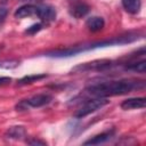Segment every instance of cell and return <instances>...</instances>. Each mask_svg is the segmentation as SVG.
Masks as SVG:
<instances>
[{
    "instance_id": "d6986e66",
    "label": "cell",
    "mask_w": 146,
    "mask_h": 146,
    "mask_svg": "<svg viewBox=\"0 0 146 146\" xmlns=\"http://www.w3.org/2000/svg\"><path fill=\"white\" fill-rule=\"evenodd\" d=\"M27 144H30V145H46V141H42L39 139H31V140H27Z\"/></svg>"
},
{
    "instance_id": "8fae6325",
    "label": "cell",
    "mask_w": 146,
    "mask_h": 146,
    "mask_svg": "<svg viewBox=\"0 0 146 146\" xmlns=\"http://www.w3.org/2000/svg\"><path fill=\"white\" fill-rule=\"evenodd\" d=\"M104 25H105V21L99 16H92V17L88 18L86 22V26L91 32H98V31L103 30Z\"/></svg>"
},
{
    "instance_id": "e0dca14e",
    "label": "cell",
    "mask_w": 146,
    "mask_h": 146,
    "mask_svg": "<svg viewBox=\"0 0 146 146\" xmlns=\"http://www.w3.org/2000/svg\"><path fill=\"white\" fill-rule=\"evenodd\" d=\"M7 8L6 7H1L0 6V26L2 25V23L5 22L6 17H7Z\"/></svg>"
},
{
    "instance_id": "ba28073f",
    "label": "cell",
    "mask_w": 146,
    "mask_h": 146,
    "mask_svg": "<svg viewBox=\"0 0 146 146\" xmlns=\"http://www.w3.org/2000/svg\"><path fill=\"white\" fill-rule=\"evenodd\" d=\"M146 106V99L144 97L128 98L121 103L122 110H135V108H144Z\"/></svg>"
},
{
    "instance_id": "6da1fadb",
    "label": "cell",
    "mask_w": 146,
    "mask_h": 146,
    "mask_svg": "<svg viewBox=\"0 0 146 146\" xmlns=\"http://www.w3.org/2000/svg\"><path fill=\"white\" fill-rule=\"evenodd\" d=\"M145 87L144 81L137 80H116V81H107L100 82L96 84H91L87 87V94L95 97H108L116 95H124L131 92L136 89H143Z\"/></svg>"
},
{
    "instance_id": "2e32d148",
    "label": "cell",
    "mask_w": 146,
    "mask_h": 146,
    "mask_svg": "<svg viewBox=\"0 0 146 146\" xmlns=\"http://www.w3.org/2000/svg\"><path fill=\"white\" fill-rule=\"evenodd\" d=\"M41 29H42V23H36V24H33L30 27H27V30L25 31V33H27V34H35Z\"/></svg>"
},
{
    "instance_id": "9a60e30c",
    "label": "cell",
    "mask_w": 146,
    "mask_h": 146,
    "mask_svg": "<svg viewBox=\"0 0 146 146\" xmlns=\"http://www.w3.org/2000/svg\"><path fill=\"white\" fill-rule=\"evenodd\" d=\"M47 75L46 74H33V75H26L24 78H22L18 83L19 84H27V83H32V82H36L38 80L44 79Z\"/></svg>"
},
{
    "instance_id": "30bf717a",
    "label": "cell",
    "mask_w": 146,
    "mask_h": 146,
    "mask_svg": "<svg viewBox=\"0 0 146 146\" xmlns=\"http://www.w3.org/2000/svg\"><path fill=\"white\" fill-rule=\"evenodd\" d=\"M114 135V130H111V131H106V132H102L99 135H96L94 136L92 138L88 139L87 141H84V145H99V144H103V143H106Z\"/></svg>"
},
{
    "instance_id": "ac0fdd59",
    "label": "cell",
    "mask_w": 146,
    "mask_h": 146,
    "mask_svg": "<svg viewBox=\"0 0 146 146\" xmlns=\"http://www.w3.org/2000/svg\"><path fill=\"white\" fill-rule=\"evenodd\" d=\"M11 82V79L8 76H0V86H6Z\"/></svg>"
},
{
    "instance_id": "3957f363",
    "label": "cell",
    "mask_w": 146,
    "mask_h": 146,
    "mask_svg": "<svg viewBox=\"0 0 146 146\" xmlns=\"http://www.w3.org/2000/svg\"><path fill=\"white\" fill-rule=\"evenodd\" d=\"M108 104V100L105 97H96L94 99H89L88 102H86L74 114L75 117H84L94 112H96L97 110H100L102 107H104L105 105Z\"/></svg>"
},
{
    "instance_id": "52a82bcc",
    "label": "cell",
    "mask_w": 146,
    "mask_h": 146,
    "mask_svg": "<svg viewBox=\"0 0 146 146\" xmlns=\"http://www.w3.org/2000/svg\"><path fill=\"white\" fill-rule=\"evenodd\" d=\"M36 16L46 24L51 23L56 18V10L52 6L49 5H40L38 6V13Z\"/></svg>"
},
{
    "instance_id": "7a4b0ae2",
    "label": "cell",
    "mask_w": 146,
    "mask_h": 146,
    "mask_svg": "<svg viewBox=\"0 0 146 146\" xmlns=\"http://www.w3.org/2000/svg\"><path fill=\"white\" fill-rule=\"evenodd\" d=\"M137 39H138V36L136 34H127V35L116 36V38H113V39H110V40H103V41H97V42H94V43H90V44H83V46L76 47V48L50 51V52H47V56H49V57H70V56H74V55H76L79 52H82V51H86V50H91V49L99 48V47L124 44V43L132 42Z\"/></svg>"
},
{
    "instance_id": "277c9868",
    "label": "cell",
    "mask_w": 146,
    "mask_h": 146,
    "mask_svg": "<svg viewBox=\"0 0 146 146\" xmlns=\"http://www.w3.org/2000/svg\"><path fill=\"white\" fill-rule=\"evenodd\" d=\"M51 100H52V97L50 95L40 94V95H35L29 99L22 100L19 104L16 105V108H17V111H24L27 107H41V106L48 105Z\"/></svg>"
},
{
    "instance_id": "7c38bea8",
    "label": "cell",
    "mask_w": 146,
    "mask_h": 146,
    "mask_svg": "<svg viewBox=\"0 0 146 146\" xmlns=\"http://www.w3.org/2000/svg\"><path fill=\"white\" fill-rule=\"evenodd\" d=\"M122 6L129 14H138L141 8V0H122Z\"/></svg>"
},
{
    "instance_id": "9c48e42d",
    "label": "cell",
    "mask_w": 146,
    "mask_h": 146,
    "mask_svg": "<svg viewBox=\"0 0 146 146\" xmlns=\"http://www.w3.org/2000/svg\"><path fill=\"white\" fill-rule=\"evenodd\" d=\"M38 13V6L34 5H24L22 7H19L16 11H15V17L16 18H25V17H32V16H36Z\"/></svg>"
},
{
    "instance_id": "5bb4252c",
    "label": "cell",
    "mask_w": 146,
    "mask_h": 146,
    "mask_svg": "<svg viewBox=\"0 0 146 146\" xmlns=\"http://www.w3.org/2000/svg\"><path fill=\"white\" fill-rule=\"evenodd\" d=\"M127 70L130 71H135V72H139V73H145L146 71V62L145 60H140V62H135V63H130L125 66Z\"/></svg>"
},
{
    "instance_id": "5b68a950",
    "label": "cell",
    "mask_w": 146,
    "mask_h": 146,
    "mask_svg": "<svg viewBox=\"0 0 146 146\" xmlns=\"http://www.w3.org/2000/svg\"><path fill=\"white\" fill-rule=\"evenodd\" d=\"M112 60L108 59H98L90 63H83L75 66L72 72H86V71H103L106 68H110L112 66Z\"/></svg>"
},
{
    "instance_id": "8992f818",
    "label": "cell",
    "mask_w": 146,
    "mask_h": 146,
    "mask_svg": "<svg viewBox=\"0 0 146 146\" xmlns=\"http://www.w3.org/2000/svg\"><path fill=\"white\" fill-rule=\"evenodd\" d=\"M90 10V7L83 1V0H72L68 6V11L71 16L75 18H82L84 17Z\"/></svg>"
},
{
    "instance_id": "4fadbf2b",
    "label": "cell",
    "mask_w": 146,
    "mask_h": 146,
    "mask_svg": "<svg viewBox=\"0 0 146 146\" xmlns=\"http://www.w3.org/2000/svg\"><path fill=\"white\" fill-rule=\"evenodd\" d=\"M25 129L24 127L21 125H15V127H10L7 132H6V137L9 139H22L25 136Z\"/></svg>"
}]
</instances>
